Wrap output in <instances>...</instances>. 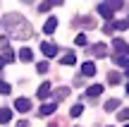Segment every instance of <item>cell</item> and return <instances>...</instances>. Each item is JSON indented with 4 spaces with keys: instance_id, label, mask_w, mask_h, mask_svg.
I'll list each match as a JSON object with an SVG mask.
<instances>
[{
    "instance_id": "5",
    "label": "cell",
    "mask_w": 129,
    "mask_h": 127,
    "mask_svg": "<svg viewBox=\"0 0 129 127\" xmlns=\"http://www.w3.org/2000/svg\"><path fill=\"white\" fill-rule=\"evenodd\" d=\"M14 108H17L19 113H29V110H31V101L22 96V98H17V101H14Z\"/></svg>"
},
{
    "instance_id": "11",
    "label": "cell",
    "mask_w": 129,
    "mask_h": 127,
    "mask_svg": "<svg viewBox=\"0 0 129 127\" xmlns=\"http://www.w3.org/2000/svg\"><path fill=\"white\" fill-rule=\"evenodd\" d=\"M81 74L84 77H93L96 74V65H93V62H84L81 65Z\"/></svg>"
},
{
    "instance_id": "7",
    "label": "cell",
    "mask_w": 129,
    "mask_h": 127,
    "mask_svg": "<svg viewBox=\"0 0 129 127\" xmlns=\"http://www.w3.org/2000/svg\"><path fill=\"white\" fill-rule=\"evenodd\" d=\"M50 91H53V86H50V84H48V82H46V84H41V86H38L36 96H38V98H41V101H46L48 96H50Z\"/></svg>"
},
{
    "instance_id": "30",
    "label": "cell",
    "mask_w": 129,
    "mask_h": 127,
    "mask_svg": "<svg viewBox=\"0 0 129 127\" xmlns=\"http://www.w3.org/2000/svg\"><path fill=\"white\" fill-rule=\"evenodd\" d=\"M5 65H7V62H5V60H3V58H0V70H3V67H5Z\"/></svg>"
},
{
    "instance_id": "15",
    "label": "cell",
    "mask_w": 129,
    "mask_h": 127,
    "mask_svg": "<svg viewBox=\"0 0 129 127\" xmlns=\"http://www.w3.org/2000/svg\"><path fill=\"white\" fill-rule=\"evenodd\" d=\"M3 60L5 62H12L14 60V53H12V48H10V46H3Z\"/></svg>"
},
{
    "instance_id": "2",
    "label": "cell",
    "mask_w": 129,
    "mask_h": 127,
    "mask_svg": "<svg viewBox=\"0 0 129 127\" xmlns=\"http://www.w3.org/2000/svg\"><path fill=\"white\" fill-rule=\"evenodd\" d=\"M120 7H124L122 0H115V3H98V5H96L98 14H101L103 19H108V22H112V14H115Z\"/></svg>"
},
{
    "instance_id": "10",
    "label": "cell",
    "mask_w": 129,
    "mask_h": 127,
    "mask_svg": "<svg viewBox=\"0 0 129 127\" xmlns=\"http://www.w3.org/2000/svg\"><path fill=\"white\" fill-rule=\"evenodd\" d=\"M55 110H57V103H55V101H53V103H43L38 113H41V115H53V113H55Z\"/></svg>"
},
{
    "instance_id": "20",
    "label": "cell",
    "mask_w": 129,
    "mask_h": 127,
    "mask_svg": "<svg viewBox=\"0 0 129 127\" xmlns=\"http://www.w3.org/2000/svg\"><path fill=\"white\" fill-rule=\"evenodd\" d=\"M108 82H110V84H120L122 74H120V72H110V74H108Z\"/></svg>"
},
{
    "instance_id": "23",
    "label": "cell",
    "mask_w": 129,
    "mask_h": 127,
    "mask_svg": "<svg viewBox=\"0 0 129 127\" xmlns=\"http://www.w3.org/2000/svg\"><path fill=\"white\" fill-rule=\"evenodd\" d=\"M81 113H84V106H72V110H69V115H72V118H79Z\"/></svg>"
},
{
    "instance_id": "21",
    "label": "cell",
    "mask_w": 129,
    "mask_h": 127,
    "mask_svg": "<svg viewBox=\"0 0 129 127\" xmlns=\"http://www.w3.org/2000/svg\"><path fill=\"white\" fill-rule=\"evenodd\" d=\"M117 108H120V101H117V98H110L105 103V110H117Z\"/></svg>"
},
{
    "instance_id": "27",
    "label": "cell",
    "mask_w": 129,
    "mask_h": 127,
    "mask_svg": "<svg viewBox=\"0 0 129 127\" xmlns=\"http://www.w3.org/2000/svg\"><path fill=\"white\" fill-rule=\"evenodd\" d=\"M86 34H79V36H77V46H86Z\"/></svg>"
},
{
    "instance_id": "4",
    "label": "cell",
    "mask_w": 129,
    "mask_h": 127,
    "mask_svg": "<svg viewBox=\"0 0 129 127\" xmlns=\"http://www.w3.org/2000/svg\"><path fill=\"white\" fill-rule=\"evenodd\" d=\"M41 53L46 55V60H48V58H55L57 53H60V48H57L55 43H41Z\"/></svg>"
},
{
    "instance_id": "33",
    "label": "cell",
    "mask_w": 129,
    "mask_h": 127,
    "mask_svg": "<svg viewBox=\"0 0 129 127\" xmlns=\"http://www.w3.org/2000/svg\"><path fill=\"white\" fill-rule=\"evenodd\" d=\"M127 24H129V19H127Z\"/></svg>"
},
{
    "instance_id": "14",
    "label": "cell",
    "mask_w": 129,
    "mask_h": 127,
    "mask_svg": "<svg viewBox=\"0 0 129 127\" xmlns=\"http://www.w3.org/2000/svg\"><path fill=\"white\" fill-rule=\"evenodd\" d=\"M55 29H57V19H55V17H50V19L46 22V27H43V31H46V34H53Z\"/></svg>"
},
{
    "instance_id": "6",
    "label": "cell",
    "mask_w": 129,
    "mask_h": 127,
    "mask_svg": "<svg viewBox=\"0 0 129 127\" xmlns=\"http://www.w3.org/2000/svg\"><path fill=\"white\" fill-rule=\"evenodd\" d=\"M112 50H115L117 55H122V53H129V43H124L122 38H115V41H112Z\"/></svg>"
},
{
    "instance_id": "28",
    "label": "cell",
    "mask_w": 129,
    "mask_h": 127,
    "mask_svg": "<svg viewBox=\"0 0 129 127\" xmlns=\"http://www.w3.org/2000/svg\"><path fill=\"white\" fill-rule=\"evenodd\" d=\"M17 127H31V125H29L26 120H19V122H17Z\"/></svg>"
},
{
    "instance_id": "26",
    "label": "cell",
    "mask_w": 129,
    "mask_h": 127,
    "mask_svg": "<svg viewBox=\"0 0 129 127\" xmlns=\"http://www.w3.org/2000/svg\"><path fill=\"white\" fill-rule=\"evenodd\" d=\"M38 72H41V74H46L48 72V60H43V62H38V67H36Z\"/></svg>"
},
{
    "instance_id": "22",
    "label": "cell",
    "mask_w": 129,
    "mask_h": 127,
    "mask_svg": "<svg viewBox=\"0 0 129 127\" xmlns=\"http://www.w3.org/2000/svg\"><path fill=\"white\" fill-rule=\"evenodd\" d=\"M79 24H86V29H96V22H93V17H84V19H79Z\"/></svg>"
},
{
    "instance_id": "25",
    "label": "cell",
    "mask_w": 129,
    "mask_h": 127,
    "mask_svg": "<svg viewBox=\"0 0 129 127\" xmlns=\"http://www.w3.org/2000/svg\"><path fill=\"white\" fill-rule=\"evenodd\" d=\"M10 91H12V86L7 82H0V94H10Z\"/></svg>"
},
{
    "instance_id": "18",
    "label": "cell",
    "mask_w": 129,
    "mask_h": 127,
    "mask_svg": "<svg viewBox=\"0 0 129 127\" xmlns=\"http://www.w3.org/2000/svg\"><path fill=\"white\" fill-rule=\"evenodd\" d=\"M12 120V110L10 108H0V122H10Z\"/></svg>"
},
{
    "instance_id": "19",
    "label": "cell",
    "mask_w": 129,
    "mask_h": 127,
    "mask_svg": "<svg viewBox=\"0 0 129 127\" xmlns=\"http://www.w3.org/2000/svg\"><path fill=\"white\" fill-rule=\"evenodd\" d=\"M74 62H77V58H74V53H64V55H62V65H64V67L74 65Z\"/></svg>"
},
{
    "instance_id": "9",
    "label": "cell",
    "mask_w": 129,
    "mask_h": 127,
    "mask_svg": "<svg viewBox=\"0 0 129 127\" xmlns=\"http://www.w3.org/2000/svg\"><path fill=\"white\" fill-rule=\"evenodd\" d=\"M103 94V84H93V86H88L86 89V96L88 98H96V96H101Z\"/></svg>"
},
{
    "instance_id": "24",
    "label": "cell",
    "mask_w": 129,
    "mask_h": 127,
    "mask_svg": "<svg viewBox=\"0 0 129 127\" xmlns=\"http://www.w3.org/2000/svg\"><path fill=\"white\" fill-rule=\"evenodd\" d=\"M117 120H120V122L122 120H129V108H122L120 113H117Z\"/></svg>"
},
{
    "instance_id": "3",
    "label": "cell",
    "mask_w": 129,
    "mask_h": 127,
    "mask_svg": "<svg viewBox=\"0 0 129 127\" xmlns=\"http://www.w3.org/2000/svg\"><path fill=\"white\" fill-rule=\"evenodd\" d=\"M124 29H129V24L122 19V22H108L105 27H103V31H105V34H112V31H124Z\"/></svg>"
},
{
    "instance_id": "29",
    "label": "cell",
    "mask_w": 129,
    "mask_h": 127,
    "mask_svg": "<svg viewBox=\"0 0 129 127\" xmlns=\"http://www.w3.org/2000/svg\"><path fill=\"white\" fill-rule=\"evenodd\" d=\"M60 122H62V120H55V122H50V127H62Z\"/></svg>"
},
{
    "instance_id": "12",
    "label": "cell",
    "mask_w": 129,
    "mask_h": 127,
    "mask_svg": "<svg viewBox=\"0 0 129 127\" xmlns=\"http://www.w3.org/2000/svg\"><path fill=\"white\" fill-rule=\"evenodd\" d=\"M91 53H93L96 58H105V55H108V48L103 46V43H96V46L91 48Z\"/></svg>"
},
{
    "instance_id": "8",
    "label": "cell",
    "mask_w": 129,
    "mask_h": 127,
    "mask_svg": "<svg viewBox=\"0 0 129 127\" xmlns=\"http://www.w3.org/2000/svg\"><path fill=\"white\" fill-rule=\"evenodd\" d=\"M55 5H62V0H46V3L38 5V12H48V10H53Z\"/></svg>"
},
{
    "instance_id": "17",
    "label": "cell",
    "mask_w": 129,
    "mask_h": 127,
    "mask_svg": "<svg viewBox=\"0 0 129 127\" xmlns=\"http://www.w3.org/2000/svg\"><path fill=\"white\" fill-rule=\"evenodd\" d=\"M115 62L122 67L124 72H129V58H122V55H115Z\"/></svg>"
},
{
    "instance_id": "1",
    "label": "cell",
    "mask_w": 129,
    "mask_h": 127,
    "mask_svg": "<svg viewBox=\"0 0 129 127\" xmlns=\"http://www.w3.org/2000/svg\"><path fill=\"white\" fill-rule=\"evenodd\" d=\"M3 27H5V31H7V36L19 38V41H26V38H31V34H34V29H31V24H29V19L24 17V14H19V12L5 14Z\"/></svg>"
},
{
    "instance_id": "34",
    "label": "cell",
    "mask_w": 129,
    "mask_h": 127,
    "mask_svg": "<svg viewBox=\"0 0 129 127\" xmlns=\"http://www.w3.org/2000/svg\"><path fill=\"white\" fill-rule=\"evenodd\" d=\"M127 127H129V125H127Z\"/></svg>"
},
{
    "instance_id": "16",
    "label": "cell",
    "mask_w": 129,
    "mask_h": 127,
    "mask_svg": "<svg viewBox=\"0 0 129 127\" xmlns=\"http://www.w3.org/2000/svg\"><path fill=\"white\" fill-rule=\"evenodd\" d=\"M67 96H69V89H67V86H60V89L55 91V103L62 101V98H67Z\"/></svg>"
},
{
    "instance_id": "31",
    "label": "cell",
    "mask_w": 129,
    "mask_h": 127,
    "mask_svg": "<svg viewBox=\"0 0 129 127\" xmlns=\"http://www.w3.org/2000/svg\"><path fill=\"white\" fill-rule=\"evenodd\" d=\"M127 94H129V84H127Z\"/></svg>"
},
{
    "instance_id": "32",
    "label": "cell",
    "mask_w": 129,
    "mask_h": 127,
    "mask_svg": "<svg viewBox=\"0 0 129 127\" xmlns=\"http://www.w3.org/2000/svg\"><path fill=\"white\" fill-rule=\"evenodd\" d=\"M127 77H129V72H127Z\"/></svg>"
},
{
    "instance_id": "13",
    "label": "cell",
    "mask_w": 129,
    "mask_h": 127,
    "mask_svg": "<svg viewBox=\"0 0 129 127\" xmlns=\"http://www.w3.org/2000/svg\"><path fill=\"white\" fill-rule=\"evenodd\" d=\"M31 58H34L31 48H22V50H19V60L22 62H31Z\"/></svg>"
}]
</instances>
